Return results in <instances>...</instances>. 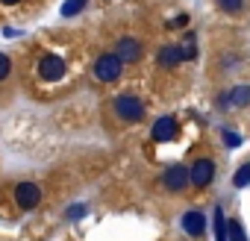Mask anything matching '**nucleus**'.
Here are the masks:
<instances>
[{
  "mask_svg": "<svg viewBox=\"0 0 250 241\" xmlns=\"http://www.w3.org/2000/svg\"><path fill=\"white\" fill-rule=\"evenodd\" d=\"M215 241H227V221H224V212H221V206L215 209Z\"/></svg>",
  "mask_w": 250,
  "mask_h": 241,
  "instance_id": "14",
  "label": "nucleus"
},
{
  "mask_svg": "<svg viewBox=\"0 0 250 241\" xmlns=\"http://www.w3.org/2000/svg\"><path fill=\"white\" fill-rule=\"evenodd\" d=\"M232 185H235V188H244V185H250V162H244V165L235 171V177H232Z\"/></svg>",
  "mask_w": 250,
  "mask_h": 241,
  "instance_id": "15",
  "label": "nucleus"
},
{
  "mask_svg": "<svg viewBox=\"0 0 250 241\" xmlns=\"http://www.w3.org/2000/svg\"><path fill=\"white\" fill-rule=\"evenodd\" d=\"M215 3H218V9L227 12V15H238V12H244V0H215Z\"/></svg>",
  "mask_w": 250,
  "mask_h": 241,
  "instance_id": "13",
  "label": "nucleus"
},
{
  "mask_svg": "<svg viewBox=\"0 0 250 241\" xmlns=\"http://www.w3.org/2000/svg\"><path fill=\"white\" fill-rule=\"evenodd\" d=\"M112 112L121 120H127V124H139V120H145V115H147V106L136 94H118L112 100Z\"/></svg>",
  "mask_w": 250,
  "mask_h": 241,
  "instance_id": "1",
  "label": "nucleus"
},
{
  "mask_svg": "<svg viewBox=\"0 0 250 241\" xmlns=\"http://www.w3.org/2000/svg\"><path fill=\"white\" fill-rule=\"evenodd\" d=\"M156 62H159L162 68H174V65H180V62H183V47H180V44H165V47H159Z\"/></svg>",
  "mask_w": 250,
  "mask_h": 241,
  "instance_id": "11",
  "label": "nucleus"
},
{
  "mask_svg": "<svg viewBox=\"0 0 250 241\" xmlns=\"http://www.w3.org/2000/svg\"><path fill=\"white\" fill-rule=\"evenodd\" d=\"M180 226H183V232H186V235L200 238V235L206 232V215H203V212H197V209H188V212H183Z\"/></svg>",
  "mask_w": 250,
  "mask_h": 241,
  "instance_id": "8",
  "label": "nucleus"
},
{
  "mask_svg": "<svg viewBox=\"0 0 250 241\" xmlns=\"http://www.w3.org/2000/svg\"><path fill=\"white\" fill-rule=\"evenodd\" d=\"M121 74H124V62H121L112 50L97 56V62H94V77H97L100 82H118Z\"/></svg>",
  "mask_w": 250,
  "mask_h": 241,
  "instance_id": "2",
  "label": "nucleus"
},
{
  "mask_svg": "<svg viewBox=\"0 0 250 241\" xmlns=\"http://www.w3.org/2000/svg\"><path fill=\"white\" fill-rule=\"evenodd\" d=\"M15 203H18V209H24V212L36 209V206L42 203V188H39L36 182H21V185L15 188Z\"/></svg>",
  "mask_w": 250,
  "mask_h": 241,
  "instance_id": "6",
  "label": "nucleus"
},
{
  "mask_svg": "<svg viewBox=\"0 0 250 241\" xmlns=\"http://www.w3.org/2000/svg\"><path fill=\"white\" fill-rule=\"evenodd\" d=\"M224 144H227V147H238V144H241V139H238L235 133H229V130H227V133H224Z\"/></svg>",
  "mask_w": 250,
  "mask_h": 241,
  "instance_id": "18",
  "label": "nucleus"
},
{
  "mask_svg": "<svg viewBox=\"0 0 250 241\" xmlns=\"http://www.w3.org/2000/svg\"><path fill=\"white\" fill-rule=\"evenodd\" d=\"M177 133H180L177 120H174L171 115H165V118H159L156 124H153V130H150V139L162 144V141H174V139H177Z\"/></svg>",
  "mask_w": 250,
  "mask_h": 241,
  "instance_id": "9",
  "label": "nucleus"
},
{
  "mask_svg": "<svg viewBox=\"0 0 250 241\" xmlns=\"http://www.w3.org/2000/svg\"><path fill=\"white\" fill-rule=\"evenodd\" d=\"M188 182H191V177H188V168H183V165H171L165 174H162V185H165V191H186L188 188Z\"/></svg>",
  "mask_w": 250,
  "mask_h": 241,
  "instance_id": "4",
  "label": "nucleus"
},
{
  "mask_svg": "<svg viewBox=\"0 0 250 241\" xmlns=\"http://www.w3.org/2000/svg\"><path fill=\"white\" fill-rule=\"evenodd\" d=\"M0 3H6V6H15V3H21V0H0Z\"/></svg>",
  "mask_w": 250,
  "mask_h": 241,
  "instance_id": "20",
  "label": "nucleus"
},
{
  "mask_svg": "<svg viewBox=\"0 0 250 241\" xmlns=\"http://www.w3.org/2000/svg\"><path fill=\"white\" fill-rule=\"evenodd\" d=\"M218 106L221 109H229V106H250V85H235L232 91H227V94H221L218 97Z\"/></svg>",
  "mask_w": 250,
  "mask_h": 241,
  "instance_id": "10",
  "label": "nucleus"
},
{
  "mask_svg": "<svg viewBox=\"0 0 250 241\" xmlns=\"http://www.w3.org/2000/svg\"><path fill=\"white\" fill-rule=\"evenodd\" d=\"M9 71H12V59H9L6 53H0V80H6Z\"/></svg>",
  "mask_w": 250,
  "mask_h": 241,
  "instance_id": "17",
  "label": "nucleus"
},
{
  "mask_svg": "<svg viewBox=\"0 0 250 241\" xmlns=\"http://www.w3.org/2000/svg\"><path fill=\"white\" fill-rule=\"evenodd\" d=\"M188 177H191V185H194V188H206V185L215 180V162H212V159H197V162L188 168Z\"/></svg>",
  "mask_w": 250,
  "mask_h": 241,
  "instance_id": "5",
  "label": "nucleus"
},
{
  "mask_svg": "<svg viewBox=\"0 0 250 241\" xmlns=\"http://www.w3.org/2000/svg\"><path fill=\"white\" fill-rule=\"evenodd\" d=\"M65 215H68V218H83V215H85V206H71Z\"/></svg>",
  "mask_w": 250,
  "mask_h": 241,
  "instance_id": "19",
  "label": "nucleus"
},
{
  "mask_svg": "<svg viewBox=\"0 0 250 241\" xmlns=\"http://www.w3.org/2000/svg\"><path fill=\"white\" fill-rule=\"evenodd\" d=\"M65 71H68V65H65V59H62L59 53H44V56L39 59V77H42V80H47V82L62 80V77H65Z\"/></svg>",
  "mask_w": 250,
  "mask_h": 241,
  "instance_id": "3",
  "label": "nucleus"
},
{
  "mask_svg": "<svg viewBox=\"0 0 250 241\" xmlns=\"http://www.w3.org/2000/svg\"><path fill=\"white\" fill-rule=\"evenodd\" d=\"M85 3H88V0H65L62 15H65V18H71V15H77V12H83V9H85Z\"/></svg>",
  "mask_w": 250,
  "mask_h": 241,
  "instance_id": "16",
  "label": "nucleus"
},
{
  "mask_svg": "<svg viewBox=\"0 0 250 241\" xmlns=\"http://www.w3.org/2000/svg\"><path fill=\"white\" fill-rule=\"evenodd\" d=\"M142 41L139 39H133V36H124V39H118V44H115V56L121 59V62H139L142 59Z\"/></svg>",
  "mask_w": 250,
  "mask_h": 241,
  "instance_id": "7",
  "label": "nucleus"
},
{
  "mask_svg": "<svg viewBox=\"0 0 250 241\" xmlns=\"http://www.w3.org/2000/svg\"><path fill=\"white\" fill-rule=\"evenodd\" d=\"M227 241H250L238 218H229V221H227Z\"/></svg>",
  "mask_w": 250,
  "mask_h": 241,
  "instance_id": "12",
  "label": "nucleus"
}]
</instances>
